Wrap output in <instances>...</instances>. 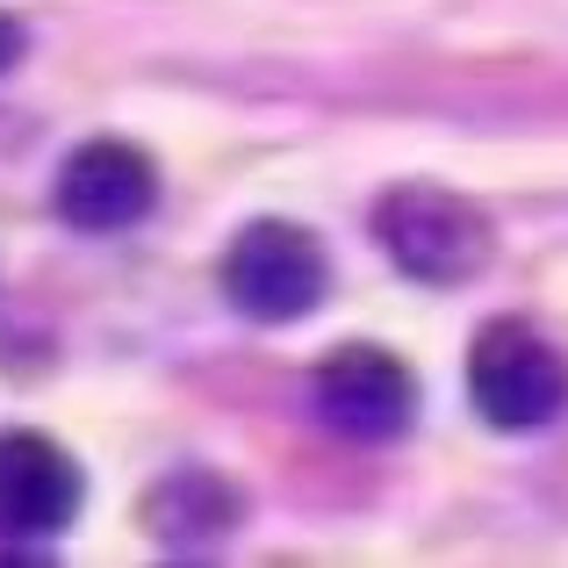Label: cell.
Here are the masks:
<instances>
[{
	"label": "cell",
	"mask_w": 568,
	"mask_h": 568,
	"mask_svg": "<svg viewBox=\"0 0 568 568\" xmlns=\"http://www.w3.org/2000/svg\"><path fill=\"white\" fill-rule=\"evenodd\" d=\"M375 245L388 252V266L425 288H460L489 266V216L454 187L432 181H403L375 202Z\"/></svg>",
	"instance_id": "1"
},
{
	"label": "cell",
	"mask_w": 568,
	"mask_h": 568,
	"mask_svg": "<svg viewBox=\"0 0 568 568\" xmlns=\"http://www.w3.org/2000/svg\"><path fill=\"white\" fill-rule=\"evenodd\" d=\"M332 288V266H324V245L303 231V223L260 216L231 237L223 252V295H231L237 317L252 324H295L324 303Z\"/></svg>",
	"instance_id": "2"
},
{
	"label": "cell",
	"mask_w": 568,
	"mask_h": 568,
	"mask_svg": "<svg viewBox=\"0 0 568 568\" xmlns=\"http://www.w3.org/2000/svg\"><path fill=\"white\" fill-rule=\"evenodd\" d=\"M468 396L497 432H540L568 410V361L532 324H483L468 353Z\"/></svg>",
	"instance_id": "3"
},
{
	"label": "cell",
	"mask_w": 568,
	"mask_h": 568,
	"mask_svg": "<svg viewBox=\"0 0 568 568\" xmlns=\"http://www.w3.org/2000/svg\"><path fill=\"white\" fill-rule=\"evenodd\" d=\"M317 410L346 439H396V432H410L417 375L382 346H346L317 367Z\"/></svg>",
	"instance_id": "4"
},
{
	"label": "cell",
	"mask_w": 568,
	"mask_h": 568,
	"mask_svg": "<svg viewBox=\"0 0 568 568\" xmlns=\"http://www.w3.org/2000/svg\"><path fill=\"white\" fill-rule=\"evenodd\" d=\"M159 202V166L123 138H94L58 173V216L72 231H130Z\"/></svg>",
	"instance_id": "5"
},
{
	"label": "cell",
	"mask_w": 568,
	"mask_h": 568,
	"mask_svg": "<svg viewBox=\"0 0 568 568\" xmlns=\"http://www.w3.org/2000/svg\"><path fill=\"white\" fill-rule=\"evenodd\" d=\"M80 518V468L43 432H0V526L51 540Z\"/></svg>",
	"instance_id": "6"
},
{
	"label": "cell",
	"mask_w": 568,
	"mask_h": 568,
	"mask_svg": "<svg viewBox=\"0 0 568 568\" xmlns=\"http://www.w3.org/2000/svg\"><path fill=\"white\" fill-rule=\"evenodd\" d=\"M22 58V29H14V14H0V72Z\"/></svg>",
	"instance_id": "7"
}]
</instances>
